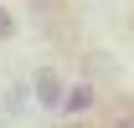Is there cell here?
I'll list each match as a JSON object with an SVG mask.
<instances>
[{"label": "cell", "instance_id": "7a4b0ae2", "mask_svg": "<svg viewBox=\"0 0 134 128\" xmlns=\"http://www.w3.org/2000/svg\"><path fill=\"white\" fill-rule=\"evenodd\" d=\"M62 108L72 113V118H77V113H88V108H93V87H72V92L62 97Z\"/></svg>", "mask_w": 134, "mask_h": 128}, {"label": "cell", "instance_id": "5b68a950", "mask_svg": "<svg viewBox=\"0 0 134 128\" xmlns=\"http://www.w3.org/2000/svg\"><path fill=\"white\" fill-rule=\"evenodd\" d=\"M67 128H83V123H67Z\"/></svg>", "mask_w": 134, "mask_h": 128}, {"label": "cell", "instance_id": "6da1fadb", "mask_svg": "<svg viewBox=\"0 0 134 128\" xmlns=\"http://www.w3.org/2000/svg\"><path fill=\"white\" fill-rule=\"evenodd\" d=\"M62 97H67V87L57 72H36V103L41 108H62Z\"/></svg>", "mask_w": 134, "mask_h": 128}, {"label": "cell", "instance_id": "3957f363", "mask_svg": "<svg viewBox=\"0 0 134 128\" xmlns=\"http://www.w3.org/2000/svg\"><path fill=\"white\" fill-rule=\"evenodd\" d=\"M108 128H134V108H119V113H114V123H108Z\"/></svg>", "mask_w": 134, "mask_h": 128}, {"label": "cell", "instance_id": "277c9868", "mask_svg": "<svg viewBox=\"0 0 134 128\" xmlns=\"http://www.w3.org/2000/svg\"><path fill=\"white\" fill-rule=\"evenodd\" d=\"M10 31H16V16H10V10H0V41H5Z\"/></svg>", "mask_w": 134, "mask_h": 128}]
</instances>
